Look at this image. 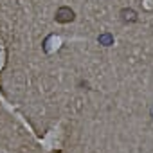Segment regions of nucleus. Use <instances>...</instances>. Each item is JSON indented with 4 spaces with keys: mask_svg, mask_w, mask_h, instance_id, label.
<instances>
[{
    "mask_svg": "<svg viewBox=\"0 0 153 153\" xmlns=\"http://www.w3.org/2000/svg\"><path fill=\"white\" fill-rule=\"evenodd\" d=\"M97 42H99L103 47H110V45L114 43V36H112V34H108V33H105V34H101V36L97 38Z\"/></svg>",
    "mask_w": 153,
    "mask_h": 153,
    "instance_id": "nucleus-3",
    "label": "nucleus"
},
{
    "mask_svg": "<svg viewBox=\"0 0 153 153\" xmlns=\"http://www.w3.org/2000/svg\"><path fill=\"white\" fill-rule=\"evenodd\" d=\"M119 16H121V22H124V24H137L139 22V15L131 7H123L119 11Z\"/></svg>",
    "mask_w": 153,
    "mask_h": 153,
    "instance_id": "nucleus-2",
    "label": "nucleus"
},
{
    "mask_svg": "<svg viewBox=\"0 0 153 153\" xmlns=\"http://www.w3.org/2000/svg\"><path fill=\"white\" fill-rule=\"evenodd\" d=\"M54 20H56L58 24H70V22L76 20V13H74V9L68 7V6H59V7L56 9V13H54Z\"/></svg>",
    "mask_w": 153,
    "mask_h": 153,
    "instance_id": "nucleus-1",
    "label": "nucleus"
}]
</instances>
